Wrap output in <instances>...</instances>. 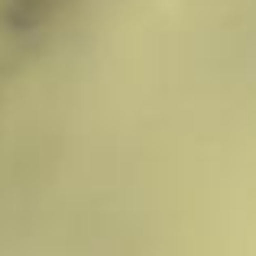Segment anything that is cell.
<instances>
[{
	"instance_id": "obj_1",
	"label": "cell",
	"mask_w": 256,
	"mask_h": 256,
	"mask_svg": "<svg viewBox=\"0 0 256 256\" xmlns=\"http://www.w3.org/2000/svg\"><path fill=\"white\" fill-rule=\"evenodd\" d=\"M62 6L65 0H4L0 23L13 36H26V32H36L46 23H52Z\"/></svg>"
}]
</instances>
